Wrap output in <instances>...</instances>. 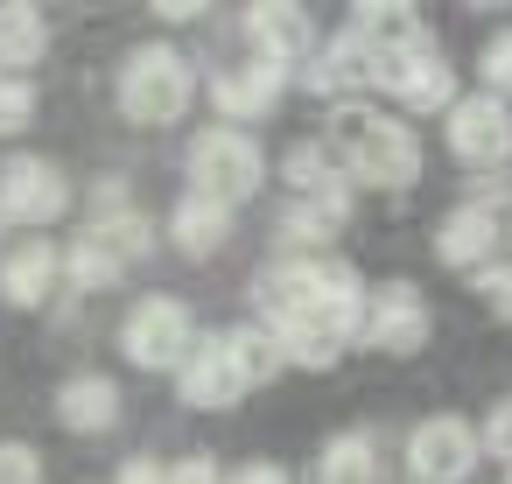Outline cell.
<instances>
[{
  "instance_id": "6da1fadb",
  "label": "cell",
  "mask_w": 512,
  "mask_h": 484,
  "mask_svg": "<svg viewBox=\"0 0 512 484\" xmlns=\"http://www.w3.org/2000/svg\"><path fill=\"white\" fill-rule=\"evenodd\" d=\"M253 302L267 316V330L281 337L288 365L302 372H330L344 358V344L365 330V302L372 288L358 281L351 260H316V253H288L274 267L253 274Z\"/></svg>"
},
{
  "instance_id": "7a4b0ae2",
  "label": "cell",
  "mask_w": 512,
  "mask_h": 484,
  "mask_svg": "<svg viewBox=\"0 0 512 484\" xmlns=\"http://www.w3.org/2000/svg\"><path fill=\"white\" fill-rule=\"evenodd\" d=\"M323 141H330V155L344 162V176L365 183V190H414V183H421V134H414L400 113H379V106H365V99L330 106Z\"/></svg>"
},
{
  "instance_id": "3957f363",
  "label": "cell",
  "mask_w": 512,
  "mask_h": 484,
  "mask_svg": "<svg viewBox=\"0 0 512 484\" xmlns=\"http://www.w3.org/2000/svg\"><path fill=\"white\" fill-rule=\"evenodd\" d=\"M113 99H120V113H127L134 127H176V120L197 106V71H190L183 50L141 43V50H127V64H120V78H113Z\"/></svg>"
},
{
  "instance_id": "277c9868",
  "label": "cell",
  "mask_w": 512,
  "mask_h": 484,
  "mask_svg": "<svg viewBox=\"0 0 512 484\" xmlns=\"http://www.w3.org/2000/svg\"><path fill=\"white\" fill-rule=\"evenodd\" d=\"M260 183H267V155H260V141L246 127H204L190 141V190L197 197L232 211V204L260 197Z\"/></svg>"
},
{
  "instance_id": "5b68a950",
  "label": "cell",
  "mask_w": 512,
  "mask_h": 484,
  "mask_svg": "<svg viewBox=\"0 0 512 484\" xmlns=\"http://www.w3.org/2000/svg\"><path fill=\"white\" fill-rule=\"evenodd\" d=\"M120 351H127V365H141V372H183L190 351H197V316H190V302H176V295H141V302L127 309V323H120Z\"/></svg>"
},
{
  "instance_id": "8992f818",
  "label": "cell",
  "mask_w": 512,
  "mask_h": 484,
  "mask_svg": "<svg viewBox=\"0 0 512 484\" xmlns=\"http://www.w3.org/2000/svg\"><path fill=\"white\" fill-rule=\"evenodd\" d=\"M379 92L407 113H449L456 106V71L435 50V36H414V43L379 50Z\"/></svg>"
},
{
  "instance_id": "52a82bcc",
  "label": "cell",
  "mask_w": 512,
  "mask_h": 484,
  "mask_svg": "<svg viewBox=\"0 0 512 484\" xmlns=\"http://www.w3.org/2000/svg\"><path fill=\"white\" fill-rule=\"evenodd\" d=\"M71 211V176L50 162V155H8L0 162V225H29V232H43V225H57Z\"/></svg>"
},
{
  "instance_id": "ba28073f",
  "label": "cell",
  "mask_w": 512,
  "mask_h": 484,
  "mask_svg": "<svg viewBox=\"0 0 512 484\" xmlns=\"http://www.w3.org/2000/svg\"><path fill=\"white\" fill-rule=\"evenodd\" d=\"M477 456H484V442L463 414H428L407 435V477L414 484H470Z\"/></svg>"
},
{
  "instance_id": "9c48e42d",
  "label": "cell",
  "mask_w": 512,
  "mask_h": 484,
  "mask_svg": "<svg viewBox=\"0 0 512 484\" xmlns=\"http://www.w3.org/2000/svg\"><path fill=\"white\" fill-rule=\"evenodd\" d=\"M442 141L463 169H505L512 162V106L491 92H470L442 113Z\"/></svg>"
},
{
  "instance_id": "30bf717a",
  "label": "cell",
  "mask_w": 512,
  "mask_h": 484,
  "mask_svg": "<svg viewBox=\"0 0 512 484\" xmlns=\"http://www.w3.org/2000/svg\"><path fill=\"white\" fill-rule=\"evenodd\" d=\"M428 330H435V316H428L421 288H414V281H379L372 302H365V330H358V344L379 351V358H414V351L428 344Z\"/></svg>"
},
{
  "instance_id": "8fae6325",
  "label": "cell",
  "mask_w": 512,
  "mask_h": 484,
  "mask_svg": "<svg viewBox=\"0 0 512 484\" xmlns=\"http://www.w3.org/2000/svg\"><path fill=\"white\" fill-rule=\"evenodd\" d=\"M176 393H183V407H197V414H218V407H232V400L253 393L246 372H239V358H232V344H225V330H218V337H197L190 365L176 372Z\"/></svg>"
},
{
  "instance_id": "7c38bea8",
  "label": "cell",
  "mask_w": 512,
  "mask_h": 484,
  "mask_svg": "<svg viewBox=\"0 0 512 484\" xmlns=\"http://www.w3.org/2000/svg\"><path fill=\"white\" fill-rule=\"evenodd\" d=\"M64 281V246H50L43 232L15 239V246H0V302H15V309H43Z\"/></svg>"
},
{
  "instance_id": "4fadbf2b",
  "label": "cell",
  "mask_w": 512,
  "mask_h": 484,
  "mask_svg": "<svg viewBox=\"0 0 512 484\" xmlns=\"http://www.w3.org/2000/svg\"><path fill=\"white\" fill-rule=\"evenodd\" d=\"M316 99H337V106H351V92L358 85H379V50L358 36V29H337L316 57H309V78H302Z\"/></svg>"
},
{
  "instance_id": "5bb4252c",
  "label": "cell",
  "mask_w": 512,
  "mask_h": 484,
  "mask_svg": "<svg viewBox=\"0 0 512 484\" xmlns=\"http://www.w3.org/2000/svg\"><path fill=\"white\" fill-rule=\"evenodd\" d=\"M281 92H288V71L281 64H232V71H218L211 78V106L225 113V127H253V120H267L274 106H281Z\"/></svg>"
},
{
  "instance_id": "9a60e30c",
  "label": "cell",
  "mask_w": 512,
  "mask_h": 484,
  "mask_svg": "<svg viewBox=\"0 0 512 484\" xmlns=\"http://www.w3.org/2000/svg\"><path fill=\"white\" fill-rule=\"evenodd\" d=\"M246 36H253L260 64H281V71L316 57V22H309V8H295V0H260V8H246Z\"/></svg>"
},
{
  "instance_id": "2e32d148",
  "label": "cell",
  "mask_w": 512,
  "mask_h": 484,
  "mask_svg": "<svg viewBox=\"0 0 512 484\" xmlns=\"http://www.w3.org/2000/svg\"><path fill=\"white\" fill-rule=\"evenodd\" d=\"M491 246H498V211L463 197L442 225H435V260L456 267V274H484L491 267Z\"/></svg>"
},
{
  "instance_id": "e0dca14e",
  "label": "cell",
  "mask_w": 512,
  "mask_h": 484,
  "mask_svg": "<svg viewBox=\"0 0 512 484\" xmlns=\"http://www.w3.org/2000/svg\"><path fill=\"white\" fill-rule=\"evenodd\" d=\"M50 407H57V421H64L71 435H113V428H120V386H113L106 372H71Z\"/></svg>"
},
{
  "instance_id": "ac0fdd59",
  "label": "cell",
  "mask_w": 512,
  "mask_h": 484,
  "mask_svg": "<svg viewBox=\"0 0 512 484\" xmlns=\"http://www.w3.org/2000/svg\"><path fill=\"white\" fill-rule=\"evenodd\" d=\"M169 239H176L190 260H211V253L232 246V211L190 190V197H176V211H169Z\"/></svg>"
},
{
  "instance_id": "d6986e66",
  "label": "cell",
  "mask_w": 512,
  "mask_h": 484,
  "mask_svg": "<svg viewBox=\"0 0 512 484\" xmlns=\"http://www.w3.org/2000/svg\"><path fill=\"white\" fill-rule=\"evenodd\" d=\"M50 57V22L43 8H29V0H0V71H36Z\"/></svg>"
},
{
  "instance_id": "ffe728a7",
  "label": "cell",
  "mask_w": 512,
  "mask_h": 484,
  "mask_svg": "<svg viewBox=\"0 0 512 484\" xmlns=\"http://www.w3.org/2000/svg\"><path fill=\"white\" fill-rule=\"evenodd\" d=\"M281 183H288V197H337V190H351V176L330 155V141H295L281 155Z\"/></svg>"
},
{
  "instance_id": "44dd1931",
  "label": "cell",
  "mask_w": 512,
  "mask_h": 484,
  "mask_svg": "<svg viewBox=\"0 0 512 484\" xmlns=\"http://www.w3.org/2000/svg\"><path fill=\"white\" fill-rule=\"evenodd\" d=\"M78 239H92L106 260H141V253H155V225L134 211V204H113V211H92V225L78 232Z\"/></svg>"
},
{
  "instance_id": "7402d4cb",
  "label": "cell",
  "mask_w": 512,
  "mask_h": 484,
  "mask_svg": "<svg viewBox=\"0 0 512 484\" xmlns=\"http://www.w3.org/2000/svg\"><path fill=\"white\" fill-rule=\"evenodd\" d=\"M372 470H379V442L365 428L330 435L323 456H316V484H372Z\"/></svg>"
},
{
  "instance_id": "603a6c76",
  "label": "cell",
  "mask_w": 512,
  "mask_h": 484,
  "mask_svg": "<svg viewBox=\"0 0 512 484\" xmlns=\"http://www.w3.org/2000/svg\"><path fill=\"white\" fill-rule=\"evenodd\" d=\"M225 344H232L246 386H274V379L288 372V351H281V337H274L267 323H239V330H225Z\"/></svg>"
},
{
  "instance_id": "cb8c5ba5",
  "label": "cell",
  "mask_w": 512,
  "mask_h": 484,
  "mask_svg": "<svg viewBox=\"0 0 512 484\" xmlns=\"http://www.w3.org/2000/svg\"><path fill=\"white\" fill-rule=\"evenodd\" d=\"M120 274H127V267H120V260H106L92 239H71V246H64V281H71L78 295H92V288H113Z\"/></svg>"
},
{
  "instance_id": "d4e9b609",
  "label": "cell",
  "mask_w": 512,
  "mask_h": 484,
  "mask_svg": "<svg viewBox=\"0 0 512 484\" xmlns=\"http://www.w3.org/2000/svg\"><path fill=\"white\" fill-rule=\"evenodd\" d=\"M36 127V85L0 71V134H29Z\"/></svg>"
},
{
  "instance_id": "484cf974",
  "label": "cell",
  "mask_w": 512,
  "mask_h": 484,
  "mask_svg": "<svg viewBox=\"0 0 512 484\" xmlns=\"http://www.w3.org/2000/svg\"><path fill=\"white\" fill-rule=\"evenodd\" d=\"M477 78H484L491 99H512V29L484 36V50H477Z\"/></svg>"
},
{
  "instance_id": "4316f807",
  "label": "cell",
  "mask_w": 512,
  "mask_h": 484,
  "mask_svg": "<svg viewBox=\"0 0 512 484\" xmlns=\"http://www.w3.org/2000/svg\"><path fill=\"white\" fill-rule=\"evenodd\" d=\"M0 484H50V470H43V449L36 442H0Z\"/></svg>"
},
{
  "instance_id": "83f0119b",
  "label": "cell",
  "mask_w": 512,
  "mask_h": 484,
  "mask_svg": "<svg viewBox=\"0 0 512 484\" xmlns=\"http://www.w3.org/2000/svg\"><path fill=\"white\" fill-rule=\"evenodd\" d=\"M477 302H484L498 323H512V260H491V267L477 274Z\"/></svg>"
},
{
  "instance_id": "f1b7e54d",
  "label": "cell",
  "mask_w": 512,
  "mask_h": 484,
  "mask_svg": "<svg viewBox=\"0 0 512 484\" xmlns=\"http://www.w3.org/2000/svg\"><path fill=\"white\" fill-rule=\"evenodd\" d=\"M477 442L498 456V463H512V400H498L491 414H484V428H477Z\"/></svg>"
},
{
  "instance_id": "f546056e",
  "label": "cell",
  "mask_w": 512,
  "mask_h": 484,
  "mask_svg": "<svg viewBox=\"0 0 512 484\" xmlns=\"http://www.w3.org/2000/svg\"><path fill=\"white\" fill-rule=\"evenodd\" d=\"M169 484H225V470H218V456H183V463H169Z\"/></svg>"
},
{
  "instance_id": "4dcf8cb0",
  "label": "cell",
  "mask_w": 512,
  "mask_h": 484,
  "mask_svg": "<svg viewBox=\"0 0 512 484\" xmlns=\"http://www.w3.org/2000/svg\"><path fill=\"white\" fill-rule=\"evenodd\" d=\"M113 484H169V463H155V456H127V463L113 470Z\"/></svg>"
},
{
  "instance_id": "1f68e13d",
  "label": "cell",
  "mask_w": 512,
  "mask_h": 484,
  "mask_svg": "<svg viewBox=\"0 0 512 484\" xmlns=\"http://www.w3.org/2000/svg\"><path fill=\"white\" fill-rule=\"evenodd\" d=\"M225 484H295V477H288L281 463H267V456H260V463H246V470H232Z\"/></svg>"
},
{
  "instance_id": "d6a6232c",
  "label": "cell",
  "mask_w": 512,
  "mask_h": 484,
  "mask_svg": "<svg viewBox=\"0 0 512 484\" xmlns=\"http://www.w3.org/2000/svg\"><path fill=\"white\" fill-rule=\"evenodd\" d=\"M505 239H512V232H505Z\"/></svg>"
},
{
  "instance_id": "836d02e7",
  "label": "cell",
  "mask_w": 512,
  "mask_h": 484,
  "mask_svg": "<svg viewBox=\"0 0 512 484\" xmlns=\"http://www.w3.org/2000/svg\"><path fill=\"white\" fill-rule=\"evenodd\" d=\"M505 484H512V477H505Z\"/></svg>"
}]
</instances>
